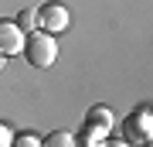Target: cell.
<instances>
[{
    "instance_id": "cell-1",
    "label": "cell",
    "mask_w": 153,
    "mask_h": 147,
    "mask_svg": "<svg viewBox=\"0 0 153 147\" xmlns=\"http://www.w3.org/2000/svg\"><path fill=\"white\" fill-rule=\"evenodd\" d=\"M24 55H27V62L34 69H48L51 62H55V55H58V44L51 34H44V31H31L27 38H24Z\"/></svg>"
},
{
    "instance_id": "cell-2",
    "label": "cell",
    "mask_w": 153,
    "mask_h": 147,
    "mask_svg": "<svg viewBox=\"0 0 153 147\" xmlns=\"http://www.w3.org/2000/svg\"><path fill=\"white\" fill-rule=\"evenodd\" d=\"M123 133L129 137L133 144H150V133H153V113H150V106L133 109V113L123 120Z\"/></svg>"
},
{
    "instance_id": "cell-3",
    "label": "cell",
    "mask_w": 153,
    "mask_h": 147,
    "mask_svg": "<svg viewBox=\"0 0 153 147\" xmlns=\"http://www.w3.org/2000/svg\"><path fill=\"white\" fill-rule=\"evenodd\" d=\"M68 21H71L68 11H65L61 4H55V0H48V4L38 11V27H41L44 34H61V31L68 27Z\"/></svg>"
},
{
    "instance_id": "cell-4",
    "label": "cell",
    "mask_w": 153,
    "mask_h": 147,
    "mask_svg": "<svg viewBox=\"0 0 153 147\" xmlns=\"http://www.w3.org/2000/svg\"><path fill=\"white\" fill-rule=\"evenodd\" d=\"M24 48V31L14 21H0V55H21Z\"/></svg>"
},
{
    "instance_id": "cell-5",
    "label": "cell",
    "mask_w": 153,
    "mask_h": 147,
    "mask_svg": "<svg viewBox=\"0 0 153 147\" xmlns=\"http://www.w3.org/2000/svg\"><path fill=\"white\" fill-rule=\"evenodd\" d=\"M85 127H88V130H99V133H109V130H112V113H109V106H95V109H88Z\"/></svg>"
},
{
    "instance_id": "cell-6",
    "label": "cell",
    "mask_w": 153,
    "mask_h": 147,
    "mask_svg": "<svg viewBox=\"0 0 153 147\" xmlns=\"http://www.w3.org/2000/svg\"><path fill=\"white\" fill-rule=\"evenodd\" d=\"M14 24L21 27V31H27V34H31V31H38V11H34V7H24V11L14 17Z\"/></svg>"
},
{
    "instance_id": "cell-7",
    "label": "cell",
    "mask_w": 153,
    "mask_h": 147,
    "mask_svg": "<svg viewBox=\"0 0 153 147\" xmlns=\"http://www.w3.org/2000/svg\"><path fill=\"white\" fill-rule=\"evenodd\" d=\"M41 147H75V137L65 133V130H55V133H48L41 140Z\"/></svg>"
},
{
    "instance_id": "cell-8",
    "label": "cell",
    "mask_w": 153,
    "mask_h": 147,
    "mask_svg": "<svg viewBox=\"0 0 153 147\" xmlns=\"http://www.w3.org/2000/svg\"><path fill=\"white\" fill-rule=\"evenodd\" d=\"M10 147H41V140L34 133H17V137H10Z\"/></svg>"
},
{
    "instance_id": "cell-9",
    "label": "cell",
    "mask_w": 153,
    "mask_h": 147,
    "mask_svg": "<svg viewBox=\"0 0 153 147\" xmlns=\"http://www.w3.org/2000/svg\"><path fill=\"white\" fill-rule=\"evenodd\" d=\"M0 147H10V130L7 127H0Z\"/></svg>"
},
{
    "instance_id": "cell-10",
    "label": "cell",
    "mask_w": 153,
    "mask_h": 147,
    "mask_svg": "<svg viewBox=\"0 0 153 147\" xmlns=\"http://www.w3.org/2000/svg\"><path fill=\"white\" fill-rule=\"evenodd\" d=\"M102 147H129V144H123V140H105Z\"/></svg>"
},
{
    "instance_id": "cell-11",
    "label": "cell",
    "mask_w": 153,
    "mask_h": 147,
    "mask_svg": "<svg viewBox=\"0 0 153 147\" xmlns=\"http://www.w3.org/2000/svg\"><path fill=\"white\" fill-rule=\"evenodd\" d=\"M0 65H4V55H0Z\"/></svg>"
}]
</instances>
